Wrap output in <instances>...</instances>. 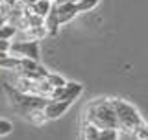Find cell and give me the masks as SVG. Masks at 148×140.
Here are the masks:
<instances>
[{"instance_id":"1","label":"cell","mask_w":148,"mask_h":140,"mask_svg":"<svg viewBox=\"0 0 148 140\" xmlns=\"http://www.w3.org/2000/svg\"><path fill=\"white\" fill-rule=\"evenodd\" d=\"M83 124L95 125L98 129H117V116H115L109 98L92 100L83 109Z\"/></svg>"},{"instance_id":"2","label":"cell","mask_w":148,"mask_h":140,"mask_svg":"<svg viewBox=\"0 0 148 140\" xmlns=\"http://www.w3.org/2000/svg\"><path fill=\"white\" fill-rule=\"evenodd\" d=\"M111 107L115 111V116H117V129L122 133L133 135V131L139 127V125L145 124L141 113L137 111V107H133L130 101L120 100V98H109Z\"/></svg>"},{"instance_id":"3","label":"cell","mask_w":148,"mask_h":140,"mask_svg":"<svg viewBox=\"0 0 148 140\" xmlns=\"http://www.w3.org/2000/svg\"><path fill=\"white\" fill-rule=\"evenodd\" d=\"M4 94H6L9 105L17 111L18 114L24 118L32 109H45V105L48 103V98H41V96H34V94H22L17 88H13L9 83H4Z\"/></svg>"},{"instance_id":"4","label":"cell","mask_w":148,"mask_h":140,"mask_svg":"<svg viewBox=\"0 0 148 140\" xmlns=\"http://www.w3.org/2000/svg\"><path fill=\"white\" fill-rule=\"evenodd\" d=\"M8 54L11 57H18V59H34V61H39V55H41L39 41H11Z\"/></svg>"},{"instance_id":"5","label":"cell","mask_w":148,"mask_h":140,"mask_svg":"<svg viewBox=\"0 0 148 140\" xmlns=\"http://www.w3.org/2000/svg\"><path fill=\"white\" fill-rule=\"evenodd\" d=\"M83 92V85L82 83H76V81H67L63 87H58L52 90V96H50V100H59V101H74L78 100V98L82 96Z\"/></svg>"},{"instance_id":"6","label":"cell","mask_w":148,"mask_h":140,"mask_svg":"<svg viewBox=\"0 0 148 140\" xmlns=\"http://www.w3.org/2000/svg\"><path fill=\"white\" fill-rule=\"evenodd\" d=\"M82 140H119L117 129H98L95 125L82 124Z\"/></svg>"},{"instance_id":"7","label":"cell","mask_w":148,"mask_h":140,"mask_svg":"<svg viewBox=\"0 0 148 140\" xmlns=\"http://www.w3.org/2000/svg\"><path fill=\"white\" fill-rule=\"evenodd\" d=\"M54 11H56V17H58V22L59 26L63 24H69L71 20H74L78 15V9H76V4L72 2H65V4H54Z\"/></svg>"},{"instance_id":"8","label":"cell","mask_w":148,"mask_h":140,"mask_svg":"<svg viewBox=\"0 0 148 140\" xmlns=\"http://www.w3.org/2000/svg\"><path fill=\"white\" fill-rule=\"evenodd\" d=\"M71 101H59V100H48V103L45 105V114L48 120H58L71 109Z\"/></svg>"},{"instance_id":"9","label":"cell","mask_w":148,"mask_h":140,"mask_svg":"<svg viewBox=\"0 0 148 140\" xmlns=\"http://www.w3.org/2000/svg\"><path fill=\"white\" fill-rule=\"evenodd\" d=\"M45 28H46V33L48 35H58V31H59V22H58V17H56L54 6L50 9V13L45 17Z\"/></svg>"},{"instance_id":"10","label":"cell","mask_w":148,"mask_h":140,"mask_svg":"<svg viewBox=\"0 0 148 140\" xmlns=\"http://www.w3.org/2000/svg\"><path fill=\"white\" fill-rule=\"evenodd\" d=\"M24 118L30 124H34V125H45L46 122H48V118H46V114H45L43 109H32Z\"/></svg>"},{"instance_id":"11","label":"cell","mask_w":148,"mask_h":140,"mask_svg":"<svg viewBox=\"0 0 148 140\" xmlns=\"http://www.w3.org/2000/svg\"><path fill=\"white\" fill-rule=\"evenodd\" d=\"M52 6H54L52 2H46V0H37L34 6H30V9H32V13H35V15H39L41 18H45L50 13Z\"/></svg>"},{"instance_id":"12","label":"cell","mask_w":148,"mask_h":140,"mask_svg":"<svg viewBox=\"0 0 148 140\" xmlns=\"http://www.w3.org/2000/svg\"><path fill=\"white\" fill-rule=\"evenodd\" d=\"M17 35V28L8 24V22H4V24H0V41H13Z\"/></svg>"},{"instance_id":"13","label":"cell","mask_w":148,"mask_h":140,"mask_svg":"<svg viewBox=\"0 0 148 140\" xmlns=\"http://www.w3.org/2000/svg\"><path fill=\"white\" fill-rule=\"evenodd\" d=\"M98 4H100V0H78L76 9H78V13H89L98 6Z\"/></svg>"},{"instance_id":"14","label":"cell","mask_w":148,"mask_h":140,"mask_svg":"<svg viewBox=\"0 0 148 140\" xmlns=\"http://www.w3.org/2000/svg\"><path fill=\"white\" fill-rule=\"evenodd\" d=\"M46 79V83H48L52 88H58V87H63L65 83H67V79H65L63 76H59V74H56V72H48V76L45 77Z\"/></svg>"},{"instance_id":"15","label":"cell","mask_w":148,"mask_h":140,"mask_svg":"<svg viewBox=\"0 0 148 140\" xmlns=\"http://www.w3.org/2000/svg\"><path fill=\"white\" fill-rule=\"evenodd\" d=\"M133 138L135 140H148V124H143L133 131Z\"/></svg>"},{"instance_id":"16","label":"cell","mask_w":148,"mask_h":140,"mask_svg":"<svg viewBox=\"0 0 148 140\" xmlns=\"http://www.w3.org/2000/svg\"><path fill=\"white\" fill-rule=\"evenodd\" d=\"M11 131H13V124L9 122V120L0 118V137H6V135H9Z\"/></svg>"},{"instance_id":"17","label":"cell","mask_w":148,"mask_h":140,"mask_svg":"<svg viewBox=\"0 0 148 140\" xmlns=\"http://www.w3.org/2000/svg\"><path fill=\"white\" fill-rule=\"evenodd\" d=\"M9 43H11V41H0V54H8Z\"/></svg>"},{"instance_id":"18","label":"cell","mask_w":148,"mask_h":140,"mask_svg":"<svg viewBox=\"0 0 148 140\" xmlns=\"http://www.w3.org/2000/svg\"><path fill=\"white\" fill-rule=\"evenodd\" d=\"M21 6H24V7H30V6H34V4L37 2V0H17Z\"/></svg>"},{"instance_id":"19","label":"cell","mask_w":148,"mask_h":140,"mask_svg":"<svg viewBox=\"0 0 148 140\" xmlns=\"http://www.w3.org/2000/svg\"><path fill=\"white\" fill-rule=\"evenodd\" d=\"M65 2H72V4H76L78 0H56V4H65Z\"/></svg>"},{"instance_id":"20","label":"cell","mask_w":148,"mask_h":140,"mask_svg":"<svg viewBox=\"0 0 148 140\" xmlns=\"http://www.w3.org/2000/svg\"><path fill=\"white\" fill-rule=\"evenodd\" d=\"M46 2H52V4H56V0H46Z\"/></svg>"},{"instance_id":"21","label":"cell","mask_w":148,"mask_h":140,"mask_svg":"<svg viewBox=\"0 0 148 140\" xmlns=\"http://www.w3.org/2000/svg\"><path fill=\"white\" fill-rule=\"evenodd\" d=\"M0 2H2V0H0Z\"/></svg>"}]
</instances>
